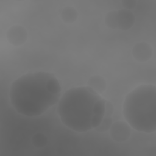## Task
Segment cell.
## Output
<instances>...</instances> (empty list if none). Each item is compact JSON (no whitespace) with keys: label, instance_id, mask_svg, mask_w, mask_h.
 <instances>
[{"label":"cell","instance_id":"obj_1","mask_svg":"<svg viewBox=\"0 0 156 156\" xmlns=\"http://www.w3.org/2000/svg\"><path fill=\"white\" fill-rule=\"evenodd\" d=\"M62 88L58 80L51 73L36 71L16 79L9 91L10 102L20 114L38 116L57 103Z\"/></svg>","mask_w":156,"mask_h":156},{"label":"cell","instance_id":"obj_2","mask_svg":"<svg viewBox=\"0 0 156 156\" xmlns=\"http://www.w3.org/2000/svg\"><path fill=\"white\" fill-rule=\"evenodd\" d=\"M106 99L88 86L71 88L60 98L57 113L62 122L77 132L94 129L105 115Z\"/></svg>","mask_w":156,"mask_h":156},{"label":"cell","instance_id":"obj_3","mask_svg":"<svg viewBox=\"0 0 156 156\" xmlns=\"http://www.w3.org/2000/svg\"><path fill=\"white\" fill-rule=\"evenodd\" d=\"M122 113L127 122L135 130L152 133L156 130V87L141 85L130 91L124 99Z\"/></svg>","mask_w":156,"mask_h":156},{"label":"cell","instance_id":"obj_4","mask_svg":"<svg viewBox=\"0 0 156 156\" xmlns=\"http://www.w3.org/2000/svg\"><path fill=\"white\" fill-rule=\"evenodd\" d=\"M110 135L116 142L127 141L131 135V127L124 121H116L112 123L110 129Z\"/></svg>","mask_w":156,"mask_h":156},{"label":"cell","instance_id":"obj_5","mask_svg":"<svg viewBox=\"0 0 156 156\" xmlns=\"http://www.w3.org/2000/svg\"><path fill=\"white\" fill-rule=\"evenodd\" d=\"M6 37L9 42L13 46H21L24 44L27 39V32L24 27L20 25H14L10 27Z\"/></svg>","mask_w":156,"mask_h":156},{"label":"cell","instance_id":"obj_6","mask_svg":"<svg viewBox=\"0 0 156 156\" xmlns=\"http://www.w3.org/2000/svg\"><path fill=\"white\" fill-rule=\"evenodd\" d=\"M135 17L129 10L121 9L116 10V23L117 29L126 30L130 29L134 24Z\"/></svg>","mask_w":156,"mask_h":156},{"label":"cell","instance_id":"obj_7","mask_svg":"<svg viewBox=\"0 0 156 156\" xmlns=\"http://www.w3.org/2000/svg\"><path fill=\"white\" fill-rule=\"evenodd\" d=\"M133 58L138 62H144L149 60L152 56V47L147 43L140 42L136 43L132 51Z\"/></svg>","mask_w":156,"mask_h":156},{"label":"cell","instance_id":"obj_8","mask_svg":"<svg viewBox=\"0 0 156 156\" xmlns=\"http://www.w3.org/2000/svg\"><path fill=\"white\" fill-rule=\"evenodd\" d=\"M87 86L98 94L102 93L107 88V83L104 77L95 75L90 77L87 82Z\"/></svg>","mask_w":156,"mask_h":156},{"label":"cell","instance_id":"obj_9","mask_svg":"<svg viewBox=\"0 0 156 156\" xmlns=\"http://www.w3.org/2000/svg\"><path fill=\"white\" fill-rule=\"evenodd\" d=\"M60 16L64 23L71 24L76 21L78 17V13L74 8L68 6L62 10Z\"/></svg>","mask_w":156,"mask_h":156},{"label":"cell","instance_id":"obj_10","mask_svg":"<svg viewBox=\"0 0 156 156\" xmlns=\"http://www.w3.org/2000/svg\"><path fill=\"white\" fill-rule=\"evenodd\" d=\"M112 124V118L111 116H104L101 123L94 129L99 132H105L108 130Z\"/></svg>","mask_w":156,"mask_h":156},{"label":"cell","instance_id":"obj_11","mask_svg":"<svg viewBox=\"0 0 156 156\" xmlns=\"http://www.w3.org/2000/svg\"><path fill=\"white\" fill-rule=\"evenodd\" d=\"M32 142L36 147H42L44 146L47 143V138L41 133H37L32 137Z\"/></svg>","mask_w":156,"mask_h":156},{"label":"cell","instance_id":"obj_12","mask_svg":"<svg viewBox=\"0 0 156 156\" xmlns=\"http://www.w3.org/2000/svg\"><path fill=\"white\" fill-rule=\"evenodd\" d=\"M121 4L124 9L130 10L136 6V1L134 0H124L121 1Z\"/></svg>","mask_w":156,"mask_h":156},{"label":"cell","instance_id":"obj_13","mask_svg":"<svg viewBox=\"0 0 156 156\" xmlns=\"http://www.w3.org/2000/svg\"><path fill=\"white\" fill-rule=\"evenodd\" d=\"M114 112V107L112 102L108 100H106L105 105V115L107 116H112Z\"/></svg>","mask_w":156,"mask_h":156}]
</instances>
